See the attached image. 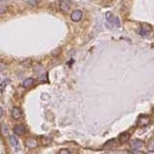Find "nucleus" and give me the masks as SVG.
I'll return each mask as SVG.
<instances>
[{"label": "nucleus", "instance_id": "16", "mask_svg": "<svg viewBox=\"0 0 154 154\" xmlns=\"http://www.w3.org/2000/svg\"><path fill=\"white\" fill-rule=\"evenodd\" d=\"M60 153L61 154H70V150H69V149H61Z\"/></svg>", "mask_w": 154, "mask_h": 154}, {"label": "nucleus", "instance_id": "11", "mask_svg": "<svg viewBox=\"0 0 154 154\" xmlns=\"http://www.w3.org/2000/svg\"><path fill=\"white\" fill-rule=\"evenodd\" d=\"M117 143H118L117 141H116L115 139H113V140H110L109 142L106 143L103 146V147H114V146H117Z\"/></svg>", "mask_w": 154, "mask_h": 154}, {"label": "nucleus", "instance_id": "8", "mask_svg": "<svg viewBox=\"0 0 154 154\" xmlns=\"http://www.w3.org/2000/svg\"><path fill=\"white\" fill-rule=\"evenodd\" d=\"M149 122V118L146 116H141L138 119V124L140 126H144V125H147Z\"/></svg>", "mask_w": 154, "mask_h": 154}, {"label": "nucleus", "instance_id": "17", "mask_svg": "<svg viewBox=\"0 0 154 154\" xmlns=\"http://www.w3.org/2000/svg\"><path fill=\"white\" fill-rule=\"evenodd\" d=\"M2 116H3V108L1 107V116H0V117H2Z\"/></svg>", "mask_w": 154, "mask_h": 154}, {"label": "nucleus", "instance_id": "2", "mask_svg": "<svg viewBox=\"0 0 154 154\" xmlns=\"http://www.w3.org/2000/svg\"><path fill=\"white\" fill-rule=\"evenodd\" d=\"M151 31H152V29L150 25H148V24H142L141 27H140L139 33H140V35H142L143 37H147L149 36V34L151 33Z\"/></svg>", "mask_w": 154, "mask_h": 154}, {"label": "nucleus", "instance_id": "5", "mask_svg": "<svg viewBox=\"0 0 154 154\" xmlns=\"http://www.w3.org/2000/svg\"><path fill=\"white\" fill-rule=\"evenodd\" d=\"M143 142L142 140H133L130 143V146L133 149H139V148H142L143 146Z\"/></svg>", "mask_w": 154, "mask_h": 154}, {"label": "nucleus", "instance_id": "13", "mask_svg": "<svg viewBox=\"0 0 154 154\" xmlns=\"http://www.w3.org/2000/svg\"><path fill=\"white\" fill-rule=\"evenodd\" d=\"M119 139L120 140V142H126L127 140L129 139V135L128 134H122Z\"/></svg>", "mask_w": 154, "mask_h": 154}, {"label": "nucleus", "instance_id": "4", "mask_svg": "<svg viewBox=\"0 0 154 154\" xmlns=\"http://www.w3.org/2000/svg\"><path fill=\"white\" fill-rule=\"evenodd\" d=\"M70 1L69 0H62V1H60V4H59V7L60 9L62 10V11L64 12H67L70 8Z\"/></svg>", "mask_w": 154, "mask_h": 154}, {"label": "nucleus", "instance_id": "7", "mask_svg": "<svg viewBox=\"0 0 154 154\" xmlns=\"http://www.w3.org/2000/svg\"><path fill=\"white\" fill-rule=\"evenodd\" d=\"M22 113H21V110L19 109L18 107H14L12 109V117L14 119H19L21 118Z\"/></svg>", "mask_w": 154, "mask_h": 154}, {"label": "nucleus", "instance_id": "15", "mask_svg": "<svg viewBox=\"0 0 154 154\" xmlns=\"http://www.w3.org/2000/svg\"><path fill=\"white\" fill-rule=\"evenodd\" d=\"M27 3L31 6H35V5L38 3V0H27Z\"/></svg>", "mask_w": 154, "mask_h": 154}, {"label": "nucleus", "instance_id": "10", "mask_svg": "<svg viewBox=\"0 0 154 154\" xmlns=\"http://www.w3.org/2000/svg\"><path fill=\"white\" fill-rule=\"evenodd\" d=\"M34 79L33 78H27L23 81V83H22V86L24 87V88H29V87H31L33 84H34Z\"/></svg>", "mask_w": 154, "mask_h": 154}, {"label": "nucleus", "instance_id": "3", "mask_svg": "<svg viewBox=\"0 0 154 154\" xmlns=\"http://www.w3.org/2000/svg\"><path fill=\"white\" fill-rule=\"evenodd\" d=\"M82 17H83V13H82L81 11H79V10H75V11H73L70 14L71 20L74 21V22L80 21L82 19Z\"/></svg>", "mask_w": 154, "mask_h": 154}, {"label": "nucleus", "instance_id": "12", "mask_svg": "<svg viewBox=\"0 0 154 154\" xmlns=\"http://www.w3.org/2000/svg\"><path fill=\"white\" fill-rule=\"evenodd\" d=\"M26 146L28 147H36L37 146V141L34 139H29L26 142Z\"/></svg>", "mask_w": 154, "mask_h": 154}, {"label": "nucleus", "instance_id": "9", "mask_svg": "<svg viewBox=\"0 0 154 154\" xmlns=\"http://www.w3.org/2000/svg\"><path fill=\"white\" fill-rule=\"evenodd\" d=\"M10 142H11L12 146L16 148V150H17V149H19V146H20V144H19L18 141L14 138V136H10Z\"/></svg>", "mask_w": 154, "mask_h": 154}, {"label": "nucleus", "instance_id": "14", "mask_svg": "<svg viewBox=\"0 0 154 154\" xmlns=\"http://www.w3.org/2000/svg\"><path fill=\"white\" fill-rule=\"evenodd\" d=\"M8 83H9V80H4V81H2V83H1V91H4L5 87H6V84H8Z\"/></svg>", "mask_w": 154, "mask_h": 154}, {"label": "nucleus", "instance_id": "1", "mask_svg": "<svg viewBox=\"0 0 154 154\" xmlns=\"http://www.w3.org/2000/svg\"><path fill=\"white\" fill-rule=\"evenodd\" d=\"M106 19H107V22L109 25L113 26V27H119V25H120L119 19L111 13L106 14Z\"/></svg>", "mask_w": 154, "mask_h": 154}, {"label": "nucleus", "instance_id": "6", "mask_svg": "<svg viewBox=\"0 0 154 154\" xmlns=\"http://www.w3.org/2000/svg\"><path fill=\"white\" fill-rule=\"evenodd\" d=\"M25 131H26V129L23 125L18 124V125H16V126L14 127V133L16 135H17V136H21V135H23L24 133H25Z\"/></svg>", "mask_w": 154, "mask_h": 154}]
</instances>
